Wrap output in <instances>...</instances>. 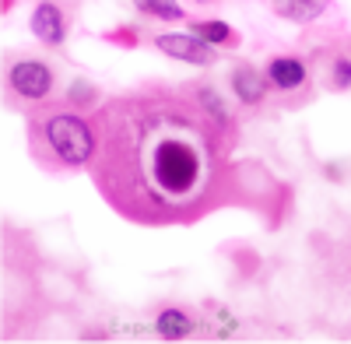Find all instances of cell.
I'll return each mask as SVG.
<instances>
[{"label": "cell", "instance_id": "cell-8", "mask_svg": "<svg viewBox=\"0 0 351 344\" xmlns=\"http://www.w3.org/2000/svg\"><path fill=\"white\" fill-rule=\"evenodd\" d=\"M232 84H236V95H239L243 102H256V99H260V92H263L260 74H253V71H236Z\"/></svg>", "mask_w": 351, "mask_h": 344}, {"label": "cell", "instance_id": "cell-9", "mask_svg": "<svg viewBox=\"0 0 351 344\" xmlns=\"http://www.w3.org/2000/svg\"><path fill=\"white\" fill-rule=\"evenodd\" d=\"M228 32L232 28L225 25V21H197L193 25V39H200V42H225L228 39Z\"/></svg>", "mask_w": 351, "mask_h": 344}, {"label": "cell", "instance_id": "cell-2", "mask_svg": "<svg viewBox=\"0 0 351 344\" xmlns=\"http://www.w3.org/2000/svg\"><path fill=\"white\" fill-rule=\"evenodd\" d=\"M46 137L53 151L60 155L64 162H84L88 155H92V134H88V127L77 120V116H53L46 123Z\"/></svg>", "mask_w": 351, "mask_h": 344}, {"label": "cell", "instance_id": "cell-10", "mask_svg": "<svg viewBox=\"0 0 351 344\" xmlns=\"http://www.w3.org/2000/svg\"><path fill=\"white\" fill-rule=\"evenodd\" d=\"M324 11V4H316V0H299V4H278V14L285 18H295V21H309Z\"/></svg>", "mask_w": 351, "mask_h": 344}, {"label": "cell", "instance_id": "cell-4", "mask_svg": "<svg viewBox=\"0 0 351 344\" xmlns=\"http://www.w3.org/2000/svg\"><path fill=\"white\" fill-rule=\"evenodd\" d=\"M49 71L43 67V64H36V60H28V64H18L14 71H11V84H14V92L18 95H25V99H43L46 92H49Z\"/></svg>", "mask_w": 351, "mask_h": 344}, {"label": "cell", "instance_id": "cell-11", "mask_svg": "<svg viewBox=\"0 0 351 344\" xmlns=\"http://www.w3.org/2000/svg\"><path fill=\"white\" fill-rule=\"evenodd\" d=\"M141 11L158 14V18H183L180 4H169V0H141Z\"/></svg>", "mask_w": 351, "mask_h": 344}, {"label": "cell", "instance_id": "cell-13", "mask_svg": "<svg viewBox=\"0 0 351 344\" xmlns=\"http://www.w3.org/2000/svg\"><path fill=\"white\" fill-rule=\"evenodd\" d=\"M84 88H88V84H84V81H77V84H74V99H84V95H88Z\"/></svg>", "mask_w": 351, "mask_h": 344}, {"label": "cell", "instance_id": "cell-5", "mask_svg": "<svg viewBox=\"0 0 351 344\" xmlns=\"http://www.w3.org/2000/svg\"><path fill=\"white\" fill-rule=\"evenodd\" d=\"M32 28H36V36H39L43 42H49V46L64 42V18H60V11H56L53 4L36 8V14H32Z\"/></svg>", "mask_w": 351, "mask_h": 344}, {"label": "cell", "instance_id": "cell-6", "mask_svg": "<svg viewBox=\"0 0 351 344\" xmlns=\"http://www.w3.org/2000/svg\"><path fill=\"white\" fill-rule=\"evenodd\" d=\"M306 77V67L299 60H291V56H281V60L271 64V81H274V88H299Z\"/></svg>", "mask_w": 351, "mask_h": 344}, {"label": "cell", "instance_id": "cell-3", "mask_svg": "<svg viewBox=\"0 0 351 344\" xmlns=\"http://www.w3.org/2000/svg\"><path fill=\"white\" fill-rule=\"evenodd\" d=\"M158 46L169 53V56H176V60H186V64H215L218 56H215V49L208 46V42H200V39H193V36H158Z\"/></svg>", "mask_w": 351, "mask_h": 344}, {"label": "cell", "instance_id": "cell-1", "mask_svg": "<svg viewBox=\"0 0 351 344\" xmlns=\"http://www.w3.org/2000/svg\"><path fill=\"white\" fill-rule=\"evenodd\" d=\"M197 155L186 148V145H176V140H165V145L158 148V158H155V176L165 190H176L183 193L193 180H197Z\"/></svg>", "mask_w": 351, "mask_h": 344}, {"label": "cell", "instance_id": "cell-7", "mask_svg": "<svg viewBox=\"0 0 351 344\" xmlns=\"http://www.w3.org/2000/svg\"><path fill=\"white\" fill-rule=\"evenodd\" d=\"M158 330H162V337H169V341L190 334V320H186V312H180V309H165L162 317H158Z\"/></svg>", "mask_w": 351, "mask_h": 344}, {"label": "cell", "instance_id": "cell-12", "mask_svg": "<svg viewBox=\"0 0 351 344\" xmlns=\"http://www.w3.org/2000/svg\"><path fill=\"white\" fill-rule=\"evenodd\" d=\"M334 74H337V84H341V88H348V84H351V64H348V60H337Z\"/></svg>", "mask_w": 351, "mask_h": 344}]
</instances>
